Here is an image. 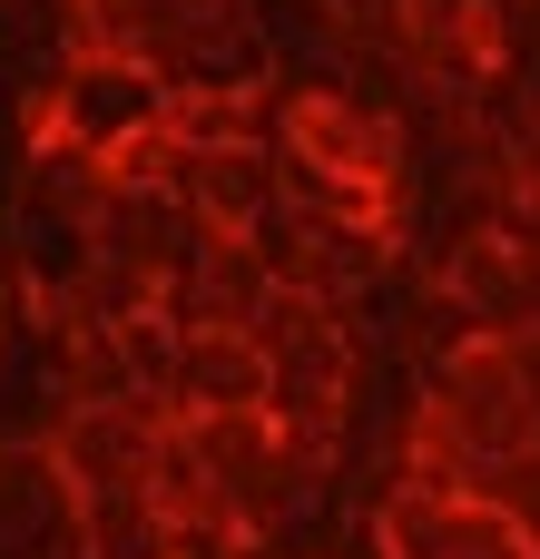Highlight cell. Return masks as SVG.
I'll return each instance as SVG.
<instances>
[{
  "mask_svg": "<svg viewBox=\"0 0 540 559\" xmlns=\"http://www.w3.org/2000/svg\"><path fill=\"white\" fill-rule=\"evenodd\" d=\"M167 79L148 69V59H128V49H79L69 69H59V88L39 98V138H59V147H79V157H118V147H138L148 128H167Z\"/></svg>",
  "mask_w": 540,
  "mask_h": 559,
  "instance_id": "obj_1",
  "label": "cell"
},
{
  "mask_svg": "<svg viewBox=\"0 0 540 559\" xmlns=\"http://www.w3.org/2000/svg\"><path fill=\"white\" fill-rule=\"evenodd\" d=\"M167 413L207 423V413H266V354L246 344V324H177L167 354Z\"/></svg>",
  "mask_w": 540,
  "mask_h": 559,
  "instance_id": "obj_2",
  "label": "cell"
},
{
  "mask_svg": "<svg viewBox=\"0 0 540 559\" xmlns=\"http://www.w3.org/2000/svg\"><path fill=\"white\" fill-rule=\"evenodd\" d=\"M177 206H187V226L256 236V226L275 216V147H246V138H226V147H187V167H177Z\"/></svg>",
  "mask_w": 540,
  "mask_h": 559,
  "instance_id": "obj_3",
  "label": "cell"
}]
</instances>
